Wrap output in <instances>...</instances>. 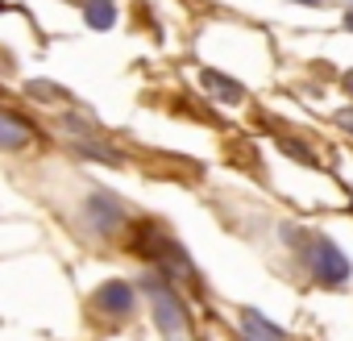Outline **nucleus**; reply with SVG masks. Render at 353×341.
Returning <instances> with one entry per match:
<instances>
[{"label":"nucleus","instance_id":"obj_17","mask_svg":"<svg viewBox=\"0 0 353 341\" xmlns=\"http://www.w3.org/2000/svg\"><path fill=\"white\" fill-rule=\"evenodd\" d=\"M345 30H353V9H349V13H345Z\"/></svg>","mask_w":353,"mask_h":341},{"label":"nucleus","instance_id":"obj_3","mask_svg":"<svg viewBox=\"0 0 353 341\" xmlns=\"http://www.w3.org/2000/svg\"><path fill=\"white\" fill-rule=\"evenodd\" d=\"M83 213H88V225H92L100 237H112V233L125 225V208H121V200H117L112 192H92L88 204H83Z\"/></svg>","mask_w":353,"mask_h":341},{"label":"nucleus","instance_id":"obj_8","mask_svg":"<svg viewBox=\"0 0 353 341\" xmlns=\"http://www.w3.org/2000/svg\"><path fill=\"white\" fill-rule=\"evenodd\" d=\"M241 333H245L250 341H287V333H283L270 316H262V312H254V308L241 312Z\"/></svg>","mask_w":353,"mask_h":341},{"label":"nucleus","instance_id":"obj_15","mask_svg":"<svg viewBox=\"0 0 353 341\" xmlns=\"http://www.w3.org/2000/svg\"><path fill=\"white\" fill-rule=\"evenodd\" d=\"M341 88H345V92H349V96H353V67H349V71H345V75H341Z\"/></svg>","mask_w":353,"mask_h":341},{"label":"nucleus","instance_id":"obj_11","mask_svg":"<svg viewBox=\"0 0 353 341\" xmlns=\"http://www.w3.org/2000/svg\"><path fill=\"white\" fill-rule=\"evenodd\" d=\"M26 96L30 100H42V104H71V88H63L54 79H30L26 84Z\"/></svg>","mask_w":353,"mask_h":341},{"label":"nucleus","instance_id":"obj_4","mask_svg":"<svg viewBox=\"0 0 353 341\" xmlns=\"http://www.w3.org/2000/svg\"><path fill=\"white\" fill-rule=\"evenodd\" d=\"M96 308L104 312V316H112V320H125V316H133V308H137V287L133 283H125V279H108V283H100L96 287Z\"/></svg>","mask_w":353,"mask_h":341},{"label":"nucleus","instance_id":"obj_2","mask_svg":"<svg viewBox=\"0 0 353 341\" xmlns=\"http://www.w3.org/2000/svg\"><path fill=\"white\" fill-rule=\"evenodd\" d=\"M141 287L150 291V304H154V329H158V333L174 337V333H183V329H188V312H183L179 295L170 291V283H162V275H150Z\"/></svg>","mask_w":353,"mask_h":341},{"label":"nucleus","instance_id":"obj_5","mask_svg":"<svg viewBox=\"0 0 353 341\" xmlns=\"http://www.w3.org/2000/svg\"><path fill=\"white\" fill-rule=\"evenodd\" d=\"M166 242H170V233H166L158 221H137V225H129V250H133L141 262H158L162 250H166Z\"/></svg>","mask_w":353,"mask_h":341},{"label":"nucleus","instance_id":"obj_13","mask_svg":"<svg viewBox=\"0 0 353 341\" xmlns=\"http://www.w3.org/2000/svg\"><path fill=\"white\" fill-rule=\"evenodd\" d=\"M63 129H67L71 137H96V133H100V125H92L88 117H63Z\"/></svg>","mask_w":353,"mask_h":341},{"label":"nucleus","instance_id":"obj_14","mask_svg":"<svg viewBox=\"0 0 353 341\" xmlns=\"http://www.w3.org/2000/svg\"><path fill=\"white\" fill-rule=\"evenodd\" d=\"M332 121H336V129H345V133H353V108H341V113H336Z\"/></svg>","mask_w":353,"mask_h":341},{"label":"nucleus","instance_id":"obj_10","mask_svg":"<svg viewBox=\"0 0 353 341\" xmlns=\"http://www.w3.org/2000/svg\"><path fill=\"white\" fill-rule=\"evenodd\" d=\"M75 154H83V158H92V162H104V166H125V158H121L112 146H104L100 133H96V137H75Z\"/></svg>","mask_w":353,"mask_h":341},{"label":"nucleus","instance_id":"obj_16","mask_svg":"<svg viewBox=\"0 0 353 341\" xmlns=\"http://www.w3.org/2000/svg\"><path fill=\"white\" fill-rule=\"evenodd\" d=\"M295 5H307V9H320V5H324V0H295Z\"/></svg>","mask_w":353,"mask_h":341},{"label":"nucleus","instance_id":"obj_12","mask_svg":"<svg viewBox=\"0 0 353 341\" xmlns=\"http://www.w3.org/2000/svg\"><path fill=\"white\" fill-rule=\"evenodd\" d=\"M279 150L287 154V158H295V162H303V166H320L316 162V154L303 146V142H295V137H279Z\"/></svg>","mask_w":353,"mask_h":341},{"label":"nucleus","instance_id":"obj_9","mask_svg":"<svg viewBox=\"0 0 353 341\" xmlns=\"http://www.w3.org/2000/svg\"><path fill=\"white\" fill-rule=\"evenodd\" d=\"M83 26L96 34H108L117 26V0H83Z\"/></svg>","mask_w":353,"mask_h":341},{"label":"nucleus","instance_id":"obj_1","mask_svg":"<svg viewBox=\"0 0 353 341\" xmlns=\"http://www.w3.org/2000/svg\"><path fill=\"white\" fill-rule=\"evenodd\" d=\"M287 242H295V246H303V262H307V271H312V279L320 283V287H345L349 279H353V262H349V254L332 242V237H324V233H312V237H295L291 233V225H287V233H283Z\"/></svg>","mask_w":353,"mask_h":341},{"label":"nucleus","instance_id":"obj_7","mask_svg":"<svg viewBox=\"0 0 353 341\" xmlns=\"http://www.w3.org/2000/svg\"><path fill=\"white\" fill-rule=\"evenodd\" d=\"M30 142H34L30 121H21V117L9 113V108H0V154H17V150H26Z\"/></svg>","mask_w":353,"mask_h":341},{"label":"nucleus","instance_id":"obj_18","mask_svg":"<svg viewBox=\"0 0 353 341\" xmlns=\"http://www.w3.org/2000/svg\"><path fill=\"white\" fill-rule=\"evenodd\" d=\"M5 9H9V0H0V13H5Z\"/></svg>","mask_w":353,"mask_h":341},{"label":"nucleus","instance_id":"obj_6","mask_svg":"<svg viewBox=\"0 0 353 341\" xmlns=\"http://www.w3.org/2000/svg\"><path fill=\"white\" fill-rule=\"evenodd\" d=\"M200 88L216 104H241L245 100V84L233 79V75H225V71H216V67H200Z\"/></svg>","mask_w":353,"mask_h":341}]
</instances>
